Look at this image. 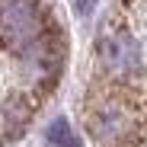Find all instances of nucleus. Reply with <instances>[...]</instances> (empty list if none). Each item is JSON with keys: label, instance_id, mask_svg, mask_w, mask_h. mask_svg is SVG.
I'll list each match as a JSON object with an SVG mask.
<instances>
[{"label": "nucleus", "instance_id": "obj_1", "mask_svg": "<svg viewBox=\"0 0 147 147\" xmlns=\"http://www.w3.org/2000/svg\"><path fill=\"white\" fill-rule=\"evenodd\" d=\"M45 45L48 29L38 0H0V51L32 55Z\"/></svg>", "mask_w": 147, "mask_h": 147}, {"label": "nucleus", "instance_id": "obj_2", "mask_svg": "<svg viewBox=\"0 0 147 147\" xmlns=\"http://www.w3.org/2000/svg\"><path fill=\"white\" fill-rule=\"evenodd\" d=\"M141 96H134L131 90H112L102 93L96 106L86 112V125L99 141H121L141 125Z\"/></svg>", "mask_w": 147, "mask_h": 147}, {"label": "nucleus", "instance_id": "obj_3", "mask_svg": "<svg viewBox=\"0 0 147 147\" xmlns=\"http://www.w3.org/2000/svg\"><path fill=\"white\" fill-rule=\"evenodd\" d=\"M96 55H99L102 67L125 77V74H134L141 67V45L138 38L125 29V26H109L99 35V45H96Z\"/></svg>", "mask_w": 147, "mask_h": 147}, {"label": "nucleus", "instance_id": "obj_4", "mask_svg": "<svg viewBox=\"0 0 147 147\" xmlns=\"http://www.w3.org/2000/svg\"><path fill=\"white\" fill-rule=\"evenodd\" d=\"M48 144H55V147H77V138H74L67 118H55L51 125H48Z\"/></svg>", "mask_w": 147, "mask_h": 147}]
</instances>
